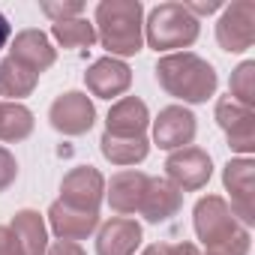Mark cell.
I'll use <instances>...</instances> for the list:
<instances>
[{
    "label": "cell",
    "instance_id": "obj_1",
    "mask_svg": "<svg viewBox=\"0 0 255 255\" xmlns=\"http://www.w3.org/2000/svg\"><path fill=\"white\" fill-rule=\"evenodd\" d=\"M156 81L159 87L189 105H201L207 102L216 87H219V75L213 69V63H207L204 57L192 54V51H174V54H162L156 60Z\"/></svg>",
    "mask_w": 255,
    "mask_h": 255
},
{
    "label": "cell",
    "instance_id": "obj_2",
    "mask_svg": "<svg viewBox=\"0 0 255 255\" xmlns=\"http://www.w3.org/2000/svg\"><path fill=\"white\" fill-rule=\"evenodd\" d=\"M93 27L108 57H132L144 48V6L138 0H102Z\"/></svg>",
    "mask_w": 255,
    "mask_h": 255
},
{
    "label": "cell",
    "instance_id": "obj_3",
    "mask_svg": "<svg viewBox=\"0 0 255 255\" xmlns=\"http://www.w3.org/2000/svg\"><path fill=\"white\" fill-rule=\"evenodd\" d=\"M192 225L198 240L207 246V255H249L252 234L246 225H240L222 195H204L198 198L192 210Z\"/></svg>",
    "mask_w": 255,
    "mask_h": 255
},
{
    "label": "cell",
    "instance_id": "obj_4",
    "mask_svg": "<svg viewBox=\"0 0 255 255\" xmlns=\"http://www.w3.org/2000/svg\"><path fill=\"white\" fill-rule=\"evenodd\" d=\"M201 33V24L195 15H189L183 9V3L177 0H168V3H159L150 9L147 21H144V42L159 54H174L189 48Z\"/></svg>",
    "mask_w": 255,
    "mask_h": 255
},
{
    "label": "cell",
    "instance_id": "obj_5",
    "mask_svg": "<svg viewBox=\"0 0 255 255\" xmlns=\"http://www.w3.org/2000/svg\"><path fill=\"white\" fill-rule=\"evenodd\" d=\"M216 42L228 54H240L255 45V3L252 0H234L231 6H222V15L216 21Z\"/></svg>",
    "mask_w": 255,
    "mask_h": 255
},
{
    "label": "cell",
    "instance_id": "obj_6",
    "mask_svg": "<svg viewBox=\"0 0 255 255\" xmlns=\"http://www.w3.org/2000/svg\"><path fill=\"white\" fill-rule=\"evenodd\" d=\"M222 186L225 192H231V213L240 225H252L255 222V162L249 156H237L228 159V165L222 168Z\"/></svg>",
    "mask_w": 255,
    "mask_h": 255
},
{
    "label": "cell",
    "instance_id": "obj_7",
    "mask_svg": "<svg viewBox=\"0 0 255 255\" xmlns=\"http://www.w3.org/2000/svg\"><path fill=\"white\" fill-rule=\"evenodd\" d=\"M48 123H51V129H57L60 135H84L93 129V123H96V108H93V99L81 90H66L60 93L51 108H48Z\"/></svg>",
    "mask_w": 255,
    "mask_h": 255
},
{
    "label": "cell",
    "instance_id": "obj_8",
    "mask_svg": "<svg viewBox=\"0 0 255 255\" xmlns=\"http://www.w3.org/2000/svg\"><path fill=\"white\" fill-rule=\"evenodd\" d=\"M210 174H213L210 153L195 144L180 147V150L168 153V159H165V180L174 183L180 192H198L201 186H207Z\"/></svg>",
    "mask_w": 255,
    "mask_h": 255
},
{
    "label": "cell",
    "instance_id": "obj_9",
    "mask_svg": "<svg viewBox=\"0 0 255 255\" xmlns=\"http://www.w3.org/2000/svg\"><path fill=\"white\" fill-rule=\"evenodd\" d=\"M219 129L225 132L228 138V147L234 153H243L249 156L255 150V108H246L240 102H234L231 96H222L216 102V111H213Z\"/></svg>",
    "mask_w": 255,
    "mask_h": 255
},
{
    "label": "cell",
    "instance_id": "obj_10",
    "mask_svg": "<svg viewBox=\"0 0 255 255\" xmlns=\"http://www.w3.org/2000/svg\"><path fill=\"white\" fill-rule=\"evenodd\" d=\"M63 204L75 210H90L99 213V204L105 201V177L93 165H78L60 180V198Z\"/></svg>",
    "mask_w": 255,
    "mask_h": 255
},
{
    "label": "cell",
    "instance_id": "obj_11",
    "mask_svg": "<svg viewBox=\"0 0 255 255\" xmlns=\"http://www.w3.org/2000/svg\"><path fill=\"white\" fill-rule=\"evenodd\" d=\"M195 132H198V123L186 105H165L153 120V144L168 153L189 147L195 141Z\"/></svg>",
    "mask_w": 255,
    "mask_h": 255
},
{
    "label": "cell",
    "instance_id": "obj_12",
    "mask_svg": "<svg viewBox=\"0 0 255 255\" xmlns=\"http://www.w3.org/2000/svg\"><path fill=\"white\" fill-rule=\"evenodd\" d=\"M84 84L96 99H114L132 87V69L117 57H99L87 66Z\"/></svg>",
    "mask_w": 255,
    "mask_h": 255
},
{
    "label": "cell",
    "instance_id": "obj_13",
    "mask_svg": "<svg viewBox=\"0 0 255 255\" xmlns=\"http://www.w3.org/2000/svg\"><path fill=\"white\" fill-rule=\"evenodd\" d=\"M147 183H150V177L144 171L123 168V171H117L105 183V201L111 204V210L117 216H132L141 207V198L147 192Z\"/></svg>",
    "mask_w": 255,
    "mask_h": 255
},
{
    "label": "cell",
    "instance_id": "obj_14",
    "mask_svg": "<svg viewBox=\"0 0 255 255\" xmlns=\"http://www.w3.org/2000/svg\"><path fill=\"white\" fill-rule=\"evenodd\" d=\"M147 126H150V111H147L144 99H138V96L117 99L105 117V132L120 135V138H141L147 132Z\"/></svg>",
    "mask_w": 255,
    "mask_h": 255
},
{
    "label": "cell",
    "instance_id": "obj_15",
    "mask_svg": "<svg viewBox=\"0 0 255 255\" xmlns=\"http://www.w3.org/2000/svg\"><path fill=\"white\" fill-rule=\"evenodd\" d=\"M141 246V225L129 216H114L99 225L96 255H135Z\"/></svg>",
    "mask_w": 255,
    "mask_h": 255
},
{
    "label": "cell",
    "instance_id": "obj_16",
    "mask_svg": "<svg viewBox=\"0 0 255 255\" xmlns=\"http://www.w3.org/2000/svg\"><path fill=\"white\" fill-rule=\"evenodd\" d=\"M9 57L18 60L21 66H27L30 72L42 75L45 69L54 66L57 51H54L51 39H48L42 30H21V33H15V39H12V45H9Z\"/></svg>",
    "mask_w": 255,
    "mask_h": 255
},
{
    "label": "cell",
    "instance_id": "obj_17",
    "mask_svg": "<svg viewBox=\"0 0 255 255\" xmlns=\"http://www.w3.org/2000/svg\"><path fill=\"white\" fill-rule=\"evenodd\" d=\"M48 228L54 231L57 240H87L96 228H99V213L90 210H75L63 201H54L48 207Z\"/></svg>",
    "mask_w": 255,
    "mask_h": 255
},
{
    "label": "cell",
    "instance_id": "obj_18",
    "mask_svg": "<svg viewBox=\"0 0 255 255\" xmlns=\"http://www.w3.org/2000/svg\"><path fill=\"white\" fill-rule=\"evenodd\" d=\"M180 207H183V192H180L174 183H168L165 177H150L138 213H141L150 225H159V222H168L171 216H177Z\"/></svg>",
    "mask_w": 255,
    "mask_h": 255
},
{
    "label": "cell",
    "instance_id": "obj_19",
    "mask_svg": "<svg viewBox=\"0 0 255 255\" xmlns=\"http://www.w3.org/2000/svg\"><path fill=\"white\" fill-rule=\"evenodd\" d=\"M9 231L15 234L18 240V249L21 255H45L48 249V225H45V216L39 210H18L9 222Z\"/></svg>",
    "mask_w": 255,
    "mask_h": 255
},
{
    "label": "cell",
    "instance_id": "obj_20",
    "mask_svg": "<svg viewBox=\"0 0 255 255\" xmlns=\"http://www.w3.org/2000/svg\"><path fill=\"white\" fill-rule=\"evenodd\" d=\"M99 150H102V156H105L111 165L129 168V165H138V162L147 159V153H150V141H147V135H141V138H120V135H108V132H102V138H99Z\"/></svg>",
    "mask_w": 255,
    "mask_h": 255
},
{
    "label": "cell",
    "instance_id": "obj_21",
    "mask_svg": "<svg viewBox=\"0 0 255 255\" xmlns=\"http://www.w3.org/2000/svg\"><path fill=\"white\" fill-rule=\"evenodd\" d=\"M36 81H39V75L12 57L0 63V96H6V102H21L24 96H30L36 90Z\"/></svg>",
    "mask_w": 255,
    "mask_h": 255
},
{
    "label": "cell",
    "instance_id": "obj_22",
    "mask_svg": "<svg viewBox=\"0 0 255 255\" xmlns=\"http://www.w3.org/2000/svg\"><path fill=\"white\" fill-rule=\"evenodd\" d=\"M33 132V111L21 102H0V141H24Z\"/></svg>",
    "mask_w": 255,
    "mask_h": 255
},
{
    "label": "cell",
    "instance_id": "obj_23",
    "mask_svg": "<svg viewBox=\"0 0 255 255\" xmlns=\"http://www.w3.org/2000/svg\"><path fill=\"white\" fill-rule=\"evenodd\" d=\"M51 36L63 48H90L96 42V27H93V21H87L81 15V18H69V21L51 24Z\"/></svg>",
    "mask_w": 255,
    "mask_h": 255
},
{
    "label": "cell",
    "instance_id": "obj_24",
    "mask_svg": "<svg viewBox=\"0 0 255 255\" xmlns=\"http://www.w3.org/2000/svg\"><path fill=\"white\" fill-rule=\"evenodd\" d=\"M231 99L246 105V108H255V60H243L234 72H231Z\"/></svg>",
    "mask_w": 255,
    "mask_h": 255
},
{
    "label": "cell",
    "instance_id": "obj_25",
    "mask_svg": "<svg viewBox=\"0 0 255 255\" xmlns=\"http://www.w3.org/2000/svg\"><path fill=\"white\" fill-rule=\"evenodd\" d=\"M39 9L57 24V21H69V18H81L84 12V3H78V0H72V3H57V0H45V3H39Z\"/></svg>",
    "mask_w": 255,
    "mask_h": 255
},
{
    "label": "cell",
    "instance_id": "obj_26",
    "mask_svg": "<svg viewBox=\"0 0 255 255\" xmlns=\"http://www.w3.org/2000/svg\"><path fill=\"white\" fill-rule=\"evenodd\" d=\"M18 177V162L15 156L6 150V147H0V192H6Z\"/></svg>",
    "mask_w": 255,
    "mask_h": 255
},
{
    "label": "cell",
    "instance_id": "obj_27",
    "mask_svg": "<svg viewBox=\"0 0 255 255\" xmlns=\"http://www.w3.org/2000/svg\"><path fill=\"white\" fill-rule=\"evenodd\" d=\"M183 9H186L189 15L201 18V15H213V12H219V9H222V3H219V0H186Z\"/></svg>",
    "mask_w": 255,
    "mask_h": 255
},
{
    "label": "cell",
    "instance_id": "obj_28",
    "mask_svg": "<svg viewBox=\"0 0 255 255\" xmlns=\"http://www.w3.org/2000/svg\"><path fill=\"white\" fill-rule=\"evenodd\" d=\"M0 255H21L15 234L9 231V225H0Z\"/></svg>",
    "mask_w": 255,
    "mask_h": 255
},
{
    "label": "cell",
    "instance_id": "obj_29",
    "mask_svg": "<svg viewBox=\"0 0 255 255\" xmlns=\"http://www.w3.org/2000/svg\"><path fill=\"white\" fill-rule=\"evenodd\" d=\"M45 255H87L81 249V243H72V240H57L45 249Z\"/></svg>",
    "mask_w": 255,
    "mask_h": 255
},
{
    "label": "cell",
    "instance_id": "obj_30",
    "mask_svg": "<svg viewBox=\"0 0 255 255\" xmlns=\"http://www.w3.org/2000/svg\"><path fill=\"white\" fill-rule=\"evenodd\" d=\"M168 255H201V249L195 243L183 240V243H168Z\"/></svg>",
    "mask_w": 255,
    "mask_h": 255
},
{
    "label": "cell",
    "instance_id": "obj_31",
    "mask_svg": "<svg viewBox=\"0 0 255 255\" xmlns=\"http://www.w3.org/2000/svg\"><path fill=\"white\" fill-rule=\"evenodd\" d=\"M9 36H12V24H9V18L3 12H0V48L9 42Z\"/></svg>",
    "mask_w": 255,
    "mask_h": 255
},
{
    "label": "cell",
    "instance_id": "obj_32",
    "mask_svg": "<svg viewBox=\"0 0 255 255\" xmlns=\"http://www.w3.org/2000/svg\"><path fill=\"white\" fill-rule=\"evenodd\" d=\"M138 255H168V243H150V246H144Z\"/></svg>",
    "mask_w": 255,
    "mask_h": 255
}]
</instances>
